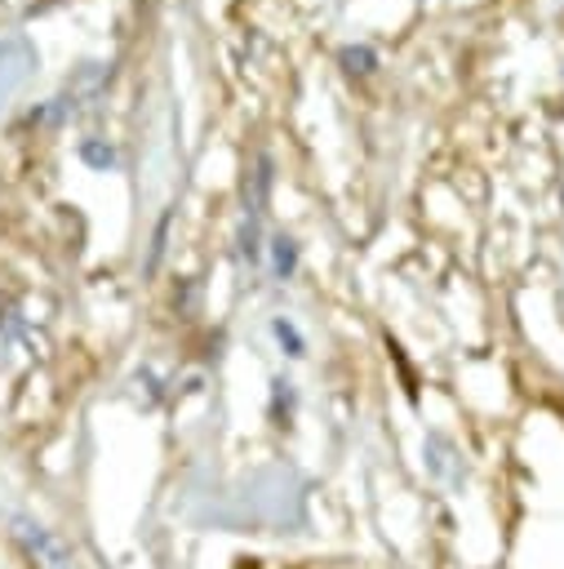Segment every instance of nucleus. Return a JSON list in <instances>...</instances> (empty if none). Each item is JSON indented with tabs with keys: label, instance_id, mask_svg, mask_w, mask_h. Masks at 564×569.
<instances>
[{
	"label": "nucleus",
	"instance_id": "1",
	"mask_svg": "<svg viewBox=\"0 0 564 569\" xmlns=\"http://www.w3.org/2000/svg\"><path fill=\"white\" fill-rule=\"evenodd\" d=\"M31 49L22 40H0V102L31 76Z\"/></svg>",
	"mask_w": 564,
	"mask_h": 569
},
{
	"label": "nucleus",
	"instance_id": "3",
	"mask_svg": "<svg viewBox=\"0 0 564 569\" xmlns=\"http://www.w3.org/2000/svg\"><path fill=\"white\" fill-rule=\"evenodd\" d=\"M271 333H275V342L298 360V356H306V342H302V333L293 329V320H284V316H275L271 320Z\"/></svg>",
	"mask_w": 564,
	"mask_h": 569
},
{
	"label": "nucleus",
	"instance_id": "6",
	"mask_svg": "<svg viewBox=\"0 0 564 569\" xmlns=\"http://www.w3.org/2000/svg\"><path fill=\"white\" fill-rule=\"evenodd\" d=\"M80 156H84L89 164H102V169H107V164H115V151H111V147H102V142H84V151H80Z\"/></svg>",
	"mask_w": 564,
	"mask_h": 569
},
{
	"label": "nucleus",
	"instance_id": "4",
	"mask_svg": "<svg viewBox=\"0 0 564 569\" xmlns=\"http://www.w3.org/2000/svg\"><path fill=\"white\" fill-rule=\"evenodd\" d=\"M338 58H342V67H346V71H360V76H369V71L377 67V53H373V49H364V44H346Z\"/></svg>",
	"mask_w": 564,
	"mask_h": 569
},
{
	"label": "nucleus",
	"instance_id": "2",
	"mask_svg": "<svg viewBox=\"0 0 564 569\" xmlns=\"http://www.w3.org/2000/svg\"><path fill=\"white\" fill-rule=\"evenodd\" d=\"M271 271H275V280H289L298 271V244L289 236H275L271 240Z\"/></svg>",
	"mask_w": 564,
	"mask_h": 569
},
{
	"label": "nucleus",
	"instance_id": "5",
	"mask_svg": "<svg viewBox=\"0 0 564 569\" xmlns=\"http://www.w3.org/2000/svg\"><path fill=\"white\" fill-rule=\"evenodd\" d=\"M169 222H173V213H164V218H160V227H155V240H151V258H147V271H155V267H160V258H164V240H169Z\"/></svg>",
	"mask_w": 564,
	"mask_h": 569
}]
</instances>
